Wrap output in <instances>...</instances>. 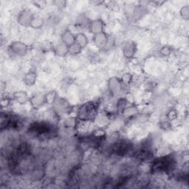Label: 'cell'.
Listing matches in <instances>:
<instances>
[{
  "label": "cell",
  "instance_id": "3957f363",
  "mask_svg": "<svg viewBox=\"0 0 189 189\" xmlns=\"http://www.w3.org/2000/svg\"><path fill=\"white\" fill-rule=\"evenodd\" d=\"M129 146L126 143L119 142L113 146V151L118 154H125L129 150Z\"/></svg>",
  "mask_w": 189,
  "mask_h": 189
},
{
  "label": "cell",
  "instance_id": "5b68a950",
  "mask_svg": "<svg viewBox=\"0 0 189 189\" xmlns=\"http://www.w3.org/2000/svg\"><path fill=\"white\" fill-rule=\"evenodd\" d=\"M75 43H77L79 46H81V47H84L87 44V38L82 33L78 34L75 37Z\"/></svg>",
  "mask_w": 189,
  "mask_h": 189
},
{
  "label": "cell",
  "instance_id": "8992f818",
  "mask_svg": "<svg viewBox=\"0 0 189 189\" xmlns=\"http://www.w3.org/2000/svg\"><path fill=\"white\" fill-rule=\"evenodd\" d=\"M81 46H79V45L77 43H75V42L68 47V52L71 53V54H78V53L81 51Z\"/></svg>",
  "mask_w": 189,
  "mask_h": 189
},
{
  "label": "cell",
  "instance_id": "7a4b0ae2",
  "mask_svg": "<svg viewBox=\"0 0 189 189\" xmlns=\"http://www.w3.org/2000/svg\"><path fill=\"white\" fill-rule=\"evenodd\" d=\"M30 130L38 135H44V134L50 133L52 129L48 123L43 122H36L30 126Z\"/></svg>",
  "mask_w": 189,
  "mask_h": 189
},
{
  "label": "cell",
  "instance_id": "ba28073f",
  "mask_svg": "<svg viewBox=\"0 0 189 189\" xmlns=\"http://www.w3.org/2000/svg\"><path fill=\"white\" fill-rule=\"evenodd\" d=\"M129 53H131V56L134 54L135 53V49H134V47L132 46L131 44H126L125 47V49H124V53L126 55L127 57H130L129 56Z\"/></svg>",
  "mask_w": 189,
  "mask_h": 189
},
{
  "label": "cell",
  "instance_id": "277c9868",
  "mask_svg": "<svg viewBox=\"0 0 189 189\" xmlns=\"http://www.w3.org/2000/svg\"><path fill=\"white\" fill-rule=\"evenodd\" d=\"M14 98L19 104H25L28 100V95L24 92H19L14 94Z\"/></svg>",
  "mask_w": 189,
  "mask_h": 189
},
{
  "label": "cell",
  "instance_id": "6da1fadb",
  "mask_svg": "<svg viewBox=\"0 0 189 189\" xmlns=\"http://www.w3.org/2000/svg\"><path fill=\"white\" fill-rule=\"evenodd\" d=\"M172 166H173L172 159L169 158L168 157H164L154 161L152 166V171L154 172L167 171L171 169Z\"/></svg>",
  "mask_w": 189,
  "mask_h": 189
},
{
  "label": "cell",
  "instance_id": "7c38bea8",
  "mask_svg": "<svg viewBox=\"0 0 189 189\" xmlns=\"http://www.w3.org/2000/svg\"><path fill=\"white\" fill-rule=\"evenodd\" d=\"M162 53H163V55H165V56H167V55H169L170 54L171 51H170V49H169V47H164L163 49H162L161 50Z\"/></svg>",
  "mask_w": 189,
  "mask_h": 189
},
{
  "label": "cell",
  "instance_id": "9c48e42d",
  "mask_svg": "<svg viewBox=\"0 0 189 189\" xmlns=\"http://www.w3.org/2000/svg\"><path fill=\"white\" fill-rule=\"evenodd\" d=\"M55 99H56V93L54 92H51L48 93L44 98L45 101L47 103H49V104H52L53 102H54Z\"/></svg>",
  "mask_w": 189,
  "mask_h": 189
},
{
  "label": "cell",
  "instance_id": "52a82bcc",
  "mask_svg": "<svg viewBox=\"0 0 189 189\" xmlns=\"http://www.w3.org/2000/svg\"><path fill=\"white\" fill-rule=\"evenodd\" d=\"M102 29H103L102 25H101L100 22H98V23H97V22H95V23H94V24H92L91 30L93 33H101Z\"/></svg>",
  "mask_w": 189,
  "mask_h": 189
},
{
  "label": "cell",
  "instance_id": "8fae6325",
  "mask_svg": "<svg viewBox=\"0 0 189 189\" xmlns=\"http://www.w3.org/2000/svg\"><path fill=\"white\" fill-rule=\"evenodd\" d=\"M27 78V84H33L34 83L35 79H36V77H35L34 74H32V73H30L28 75L26 76Z\"/></svg>",
  "mask_w": 189,
  "mask_h": 189
},
{
  "label": "cell",
  "instance_id": "30bf717a",
  "mask_svg": "<svg viewBox=\"0 0 189 189\" xmlns=\"http://www.w3.org/2000/svg\"><path fill=\"white\" fill-rule=\"evenodd\" d=\"M177 112H176L175 110H174V109L170 110L167 115L168 119L170 120V121H173V120H174L176 118H177Z\"/></svg>",
  "mask_w": 189,
  "mask_h": 189
}]
</instances>
